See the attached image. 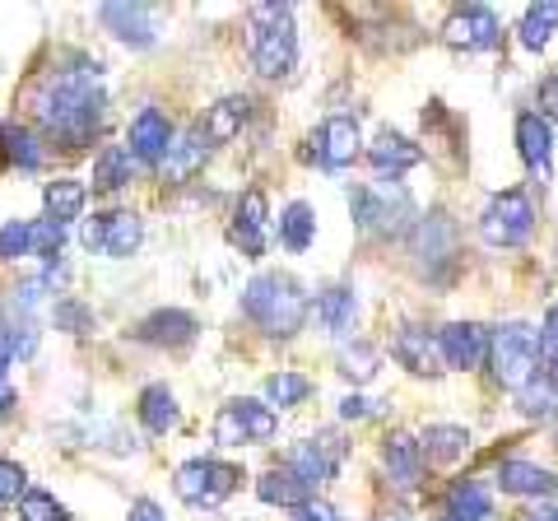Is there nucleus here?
<instances>
[{"instance_id":"nucleus-1","label":"nucleus","mask_w":558,"mask_h":521,"mask_svg":"<svg viewBox=\"0 0 558 521\" xmlns=\"http://www.w3.org/2000/svg\"><path fill=\"white\" fill-rule=\"evenodd\" d=\"M102 108H108V94H102V65L98 61H70L61 71H51L38 84V98H33L38 126L61 149L89 145L102 126Z\"/></svg>"},{"instance_id":"nucleus-2","label":"nucleus","mask_w":558,"mask_h":521,"mask_svg":"<svg viewBox=\"0 0 558 521\" xmlns=\"http://www.w3.org/2000/svg\"><path fill=\"white\" fill-rule=\"evenodd\" d=\"M242 312L247 322H256L266 336H299V326L307 322V293L299 280L289 275H256V280L242 289Z\"/></svg>"},{"instance_id":"nucleus-3","label":"nucleus","mask_w":558,"mask_h":521,"mask_svg":"<svg viewBox=\"0 0 558 521\" xmlns=\"http://www.w3.org/2000/svg\"><path fill=\"white\" fill-rule=\"evenodd\" d=\"M299 61V33H293V5H252V65L256 75L279 80Z\"/></svg>"},{"instance_id":"nucleus-4","label":"nucleus","mask_w":558,"mask_h":521,"mask_svg":"<svg viewBox=\"0 0 558 521\" xmlns=\"http://www.w3.org/2000/svg\"><path fill=\"white\" fill-rule=\"evenodd\" d=\"M349 210H354V223L363 233H400L410 219V196L400 182H373V186H354L349 191Z\"/></svg>"},{"instance_id":"nucleus-5","label":"nucleus","mask_w":558,"mask_h":521,"mask_svg":"<svg viewBox=\"0 0 558 521\" xmlns=\"http://www.w3.org/2000/svg\"><path fill=\"white\" fill-rule=\"evenodd\" d=\"M488 359H494V377L502 387L521 391L535 377L539 363V331H531L526 322H508L494 331V344H488Z\"/></svg>"},{"instance_id":"nucleus-6","label":"nucleus","mask_w":558,"mask_h":521,"mask_svg":"<svg viewBox=\"0 0 558 521\" xmlns=\"http://www.w3.org/2000/svg\"><path fill=\"white\" fill-rule=\"evenodd\" d=\"M238 480H242L238 465L196 457V461H186L178 471V498L191 502V508H219V502L238 489Z\"/></svg>"},{"instance_id":"nucleus-7","label":"nucleus","mask_w":558,"mask_h":521,"mask_svg":"<svg viewBox=\"0 0 558 521\" xmlns=\"http://www.w3.org/2000/svg\"><path fill=\"white\" fill-rule=\"evenodd\" d=\"M535 229V210L521 191H502V196L488 201V210L480 219V233L488 247H521Z\"/></svg>"},{"instance_id":"nucleus-8","label":"nucleus","mask_w":558,"mask_h":521,"mask_svg":"<svg viewBox=\"0 0 558 521\" xmlns=\"http://www.w3.org/2000/svg\"><path fill=\"white\" fill-rule=\"evenodd\" d=\"M140 238H145V229H140V219L131 210H112V215H94V219H84V229H80V242L89 252H102V256H112V260H126L135 247H140Z\"/></svg>"},{"instance_id":"nucleus-9","label":"nucleus","mask_w":558,"mask_h":521,"mask_svg":"<svg viewBox=\"0 0 558 521\" xmlns=\"http://www.w3.org/2000/svg\"><path fill=\"white\" fill-rule=\"evenodd\" d=\"M447 43L451 47H461V51H494L498 47V38H502V28H498V20H494V10H484V5H465V10H457L447 20Z\"/></svg>"},{"instance_id":"nucleus-10","label":"nucleus","mask_w":558,"mask_h":521,"mask_svg":"<svg viewBox=\"0 0 558 521\" xmlns=\"http://www.w3.org/2000/svg\"><path fill=\"white\" fill-rule=\"evenodd\" d=\"M340 457H344V447H340V438H312V443H299L289 451V471L299 475L307 489H317V484H326L330 475H336V465H340Z\"/></svg>"},{"instance_id":"nucleus-11","label":"nucleus","mask_w":558,"mask_h":521,"mask_svg":"<svg viewBox=\"0 0 558 521\" xmlns=\"http://www.w3.org/2000/svg\"><path fill=\"white\" fill-rule=\"evenodd\" d=\"M322 168H349L359 159V121L354 117H326L322 131L312 135Z\"/></svg>"},{"instance_id":"nucleus-12","label":"nucleus","mask_w":558,"mask_h":521,"mask_svg":"<svg viewBox=\"0 0 558 521\" xmlns=\"http://www.w3.org/2000/svg\"><path fill=\"white\" fill-rule=\"evenodd\" d=\"M98 20L126 47H154V38H159V14L149 5H102Z\"/></svg>"},{"instance_id":"nucleus-13","label":"nucleus","mask_w":558,"mask_h":521,"mask_svg":"<svg viewBox=\"0 0 558 521\" xmlns=\"http://www.w3.org/2000/svg\"><path fill=\"white\" fill-rule=\"evenodd\" d=\"M266 223H270L266 196H260V191H247V196L238 201L233 223H229L233 247H242V256H260V252H266Z\"/></svg>"},{"instance_id":"nucleus-14","label":"nucleus","mask_w":558,"mask_h":521,"mask_svg":"<svg viewBox=\"0 0 558 521\" xmlns=\"http://www.w3.org/2000/svg\"><path fill=\"white\" fill-rule=\"evenodd\" d=\"M172 141H178V131L168 126V117L159 108H145L131 121V154L140 163H163Z\"/></svg>"},{"instance_id":"nucleus-15","label":"nucleus","mask_w":558,"mask_h":521,"mask_svg":"<svg viewBox=\"0 0 558 521\" xmlns=\"http://www.w3.org/2000/svg\"><path fill=\"white\" fill-rule=\"evenodd\" d=\"M517 145H521V159L535 172L539 182H549V168H554V131L539 112H521L517 117Z\"/></svg>"},{"instance_id":"nucleus-16","label":"nucleus","mask_w":558,"mask_h":521,"mask_svg":"<svg viewBox=\"0 0 558 521\" xmlns=\"http://www.w3.org/2000/svg\"><path fill=\"white\" fill-rule=\"evenodd\" d=\"M438 350H442V363L447 368H480L484 354H488V336L480 331V326L470 322H457V326H442L438 331Z\"/></svg>"},{"instance_id":"nucleus-17","label":"nucleus","mask_w":558,"mask_h":521,"mask_svg":"<svg viewBox=\"0 0 558 521\" xmlns=\"http://www.w3.org/2000/svg\"><path fill=\"white\" fill-rule=\"evenodd\" d=\"M205 154H209L205 126H191V131H182L178 141H172V149H168V159L159 163V172H163L168 182H186V178H196V172H201Z\"/></svg>"},{"instance_id":"nucleus-18","label":"nucleus","mask_w":558,"mask_h":521,"mask_svg":"<svg viewBox=\"0 0 558 521\" xmlns=\"http://www.w3.org/2000/svg\"><path fill=\"white\" fill-rule=\"evenodd\" d=\"M498 484H502V494H517V498H549L558 489L554 471L531 465V461H502L498 465Z\"/></svg>"},{"instance_id":"nucleus-19","label":"nucleus","mask_w":558,"mask_h":521,"mask_svg":"<svg viewBox=\"0 0 558 521\" xmlns=\"http://www.w3.org/2000/svg\"><path fill=\"white\" fill-rule=\"evenodd\" d=\"M391 354L405 363L410 373H442V350H438V340H433L428 331H418V326H405V331L396 336Z\"/></svg>"},{"instance_id":"nucleus-20","label":"nucleus","mask_w":558,"mask_h":521,"mask_svg":"<svg viewBox=\"0 0 558 521\" xmlns=\"http://www.w3.org/2000/svg\"><path fill=\"white\" fill-rule=\"evenodd\" d=\"M140 340L145 344H191L196 340V317H191V312H178V307L154 312L149 322H140Z\"/></svg>"},{"instance_id":"nucleus-21","label":"nucleus","mask_w":558,"mask_h":521,"mask_svg":"<svg viewBox=\"0 0 558 521\" xmlns=\"http://www.w3.org/2000/svg\"><path fill=\"white\" fill-rule=\"evenodd\" d=\"M0 163H10V168H43V145H38V135H33L28 126H14V121H0Z\"/></svg>"},{"instance_id":"nucleus-22","label":"nucleus","mask_w":558,"mask_h":521,"mask_svg":"<svg viewBox=\"0 0 558 521\" xmlns=\"http://www.w3.org/2000/svg\"><path fill=\"white\" fill-rule=\"evenodd\" d=\"M140 424H145L154 438H163V433H172L182 424V410H178V396H172L168 387H145L140 391Z\"/></svg>"},{"instance_id":"nucleus-23","label":"nucleus","mask_w":558,"mask_h":521,"mask_svg":"<svg viewBox=\"0 0 558 521\" xmlns=\"http://www.w3.org/2000/svg\"><path fill=\"white\" fill-rule=\"evenodd\" d=\"M256 494H260V502H275V508H299V512L312 502V489L289 471V465H284V471H266V475H260Z\"/></svg>"},{"instance_id":"nucleus-24","label":"nucleus","mask_w":558,"mask_h":521,"mask_svg":"<svg viewBox=\"0 0 558 521\" xmlns=\"http://www.w3.org/2000/svg\"><path fill=\"white\" fill-rule=\"evenodd\" d=\"M368 159H373L377 172H391V178H396V172L424 163V149H418L414 141H405V135H396V131H381L377 145L368 149Z\"/></svg>"},{"instance_id":"nucleus-25","label":"nucleus","mask_w":558,"mask_h":521,"mask_svg":"<svg viewBox=\"0 0 558 521\" xmlns=\"http://www.w3.org/2000/svg\"><path fill=\"white\" fill-rule=\"evenodd\" d=\"M387 471H391V480L400 484V489H414V484L424 480V447H418L414 438H405V433L387 438Z\"/></svg>"},{"instance_id":"nucleus-26","label":"nucleus","mask_w":558,"mask_h":521,"mask_svg":"<svg viewBox=\"0 0 558 521\" xmlns=\"http://www.w3.org/2000/svg\"><path fill=\"white\" fill-rule=\"evenodd\" d=\"M84 201H89V191H84V182H75V178H57V182H47V191H43L47 219L61 223V229L70 219L84 215Z\"/></svg>"},{"instance_id":"nucleus-27","label":"nucleus","mask_w":558,"mask_h":521,"mask_svg":"<svg viewBox=\"0 0 558 521\" xmlns=\"http://www.w3.org/2000/svg\"><path fill=\"white\" fill-rule=\"evenodd\" d=\"M359 317V293L354 289H326L317 293V322L326 326L330 336H344Z\"/></svg>"},{"instance_id":"nucleus-28","label":"nucleus","mask_w":558,"mask_h":521,"mask_svg":"<svg viewBox=\"0 0 558 521\" xmlns=\"http://www.w3.org/2000/svg\"><path fill=\"white\" fill-rule=\"evenodd\" d=\"M131 172H135V154L131 145H108L94 159V186L98 191H121L131 182Z\"/></svg>"},{"instance_id":"nucleus-29","label":"nucleus","mask_w":558,"mask_h":521,"mask_svg":"<svg viewBox=\"0 0 558 521\" xmlns=\"http://www.w3.org/2000/svg\"><path fill=\"white\" fill-rule=\"evenodd\" d=\"M312 238H317V215H312V205H303V201L284 205V215H279V242H284L289 252H307Z\"/></svg>"},{"instance_id":"nucleus-30","label":"nucleus","mask_w":558,"mask_h":521,"mask_svg":"<svg viewBox=\"0 0 558 521\" xmlns=\"http://www.w3.org/2000/svg\"><path fill=\"white\" fill-rule=\"evenodd\" d=\"M247 112H252V98H223V102H215L209 117H205V135L215 145L233 141V135L242 131V121H247Z\"/></svg>"},{"instance_id":"nucleus-31","label":"nucleus","mask_w":558,"mask_h":521,"mask_svg":"<svg viewBox=\"0 0 558 521\" xmlns=\"http://www.w3.org/2000/svg\"><path fill=\"white\" fill-rule=\"evenodd\" d=\"M488 512H494V502H488V494L480 489L475 480L451 484V494H447V521H484Z\"/></svg>"},{"instance_id":"nucleus-32","label":"nucleus","mask_w":558,"mask_h":521,"mask_svg":"<svg viewBox=\"0 0 558 521\" xmlns=\"http://www.w3.org/2000/svg\"><path fill=\"white\" fill-rule=\"evenodd\" d=\"M229 410L238 414V424H242V438H247V443H270V438H275L279 420H275V410H270V405L247 401V396H242V401H233Z\"/></svg>"},{"instance_id":"nucleus-33","label":"nucleus","mask_w":558,"mask_h":521,"mask_svg":"<svg viewBox=\"0 0 558 521\" xmlns=\"http://www.w3.org/2000/svg\"><path fill=\"white\" fill-rule=\"evenodd\" d=\"M428 451V461H457V457H465V447H470V433L465 428H457V424H433L428 433H424V443H418Z\"/></svg>"},{"instance_id":"nucleus-34","label":"nucleus","mask_w":558,"mask_h":521,"mask_svg":"<svg viewBox=\"0 0 558 521\" xmlns=\"http://www.w3.org/2000/svg\"><path fill=\"white\" fill-rule=\"evenodd\" d=\"M554 24H558V5L545 0V5H531L526 20H521V47L526 51H545L554 38Z\"/></svg>"},{"instance_id":"nucleus-35","label":"nucleus","mask_w":558,"mask_h":521,"mask_svg":"<svg viewBox=\"0 0 558 521\" xmlns=\"http://www.w3.org/2000/svg\"><path fill=\"white\" fill-rule=\"evenodd\" d=\"M20 521H70V512L47 489H28L20 498Z\"/></svg>"},{"instance_id":"nucleus-36","label":"nucleus","mask_w":558,"mask_h":521,"mask_svg":"<svg viewBox=\"0 0 558 521\" xmlns=\"http://www.w3.org/2000/svg\"><path fill=\"white\" fill-rule=\"evenodd\" d=\"M312 391V381L307 377H299V373H275L270 381H266V396H270V405H299L303 396Z\"/></svg>"},{"instance_id":"nucleus-37","label":"nucleus","mask_w":558,"mask_h":521,"mask_svg":"<svg viewBox=\"0 0 558 521\" xmlns=\"http://www.w3.org/2000/svg\"><path fill=\"white\" fill-rule=\"evenodd\" d=\"M0 256H5V260L33 256V223L28 219H10L5 229H0Z\"/></svg>"},{"instance_id":"nucleus-38","label":"nucleus","mask_w":558,"mask_h":521,"mask_svg":"<svg viewBox=\"0 0 558 521\" xmlns=\"http://www.w3.org/2000/svg\"><path fill=\"white\" fill-rule=\"evenodd\" d=\"M61 242H65V229H61V223H51V219H38V223H33V256H43L47 266L61 256Z\"/></svg>"},{"instance_id":"nucleus-39","label":"nucleus","mask_w":558,"mask_h":521,"mask_svg":"<svg viewBox=\"0 0 558 521\" xmlns=\"http://www.w3.org/2000/svg\"><path fill=\"white\" fill-rule=\"evenodd\" d=\"M340 373L354 377V381H368V377L377 373V354L368 350V344H354V350L340 354Z\"/></svg>"},{"instance_id":"nucleus-40","label":"nucleus","mask_w":558,"mask_h":521,"mask_svg":"<svg viewBox=\"0 0 558 521\" xmlns=\"http://www.w3.org/2000/svg\"><path fill=\"white\" fill-rule=\"evenodd\" d=\"M24 494H28V475H24V465L0 461V508H5V502H20Z\"/></svg>"},{"instance_id":"nucleus-41","label":"nucleus","mask_w":558,"mask_h":521,"mask_svg":"<svg viewBox=\"0 0 558 521\" xmlns=\"http://www.w3.org/2000/svg\"><path fill=\"white\" fill-rule=\"evenodd\" d=\"M539 117H545V121H558V75H545V80H539Z\"/></svg>"},{"instance_id":"nucleus-42","label":"nucleus","mask_w":558,"mask_h":521,"mask_svg":"<svg viewBox=\"0 0 558 521\" xmlns=\"http://www.w3.org/2000/svg\"><path fill=\"white\" fill-rule=\"evenodd\" d=\"M539 350L549 359H558V303L545 312V326H539Z\"/></svg>"},{"instance_id":"nucleus-43","label":"nucleus","mask_w":558,"mask_h":521,"mask_svg":"<svg viewBox=\"0 0 558 521\" xmlns=\"http://www.w3.org/2000/svg\"><path fill=\"white\" fill-rule=\"evenodd\" d=\"M340 414H344V420H368V401H363V396H344Z\"/></svg>"},{"instance_id":"nucleus-44","label":"nucleus","mask_w":558,"mask_h":521,"mask_svg":"<svg viewBox=\"0 0 558 521\" xmlns=\"http://www.w3.org/2000/svg\"><path fill=\"white\" fill-rule=\"evenodd\" d=\"M126 521H163V512L154 508V502H135V508H131V517H126Z\"/></svg>"},{"instance_id":"nucleus-45","label":"nucleus","mask_w":558,"mask_h":521,"mask_svg":"<svg viewBox=\"0 0 558 521\" xmlns=\"http://www.w3.org/2000/svg\"><path fill=\"white\" fill-rule=\"evenodd\" d=\"M293 521H330V508H326V502H307V508L293 517Z\"/></svg>"},{"instance_id":"nucleus-46","label":"nucleus","mask_w":558,"mask_h":521,"mask_svg":"<svg viewBox=\"0 0 558 521\" xmlns=\"http://www.w3.org/2000/svg\"><path fill=\"white\" fill-rule=\"evenodd\" d=\"M14 410V387H10V377H0V420Z\"/></svg>"},{"instance_id":"nucleus-47","label":"nucleus","mask_w":558,"mask_h":521,"mask_svg":"<svg viewBox=\"0 0 558 521\" xmlns=\"http://www.w3.org/2000/svg\"><path fill=\"white\" fill-rule=\"evenodd\" d=\"M10 359H14V344L5 331H0V377H10Z\"/></svg>"},{"instance_id":"nucleus-48","label":"nucleus","mask_w":558,"mask_h":521,"mask_svg":"<svg viewBox=\"0 0 558 521\" xmlns=\"http://www.w3.org/2000/svg\"><path fill=\"white\" fill-rule=\"evenodd\" d=\"M545 377H549V387L558 391V359H549V368H545Z\"/></svg>"},{"instance_id":"nucleus-49","label":"nucleus","mask_w":558,"mask_h":521,"mask_svg":"<svg viewBox=\"0 0 558 521\" xmlns=\"http://www.w3.org/2000/svg\"><path fill=\"white\" fill-rule=\"evenodd\" d=\"M377 521H405V517H377Z\"/></svg>"},{"instance_id":"nucleus-50","label":"nucleus","mask_w":558,"mask_h":521,"mask_svg":"<svg viewBox=\"0 0 558 521\" xmlns=\"http://www.w3.org/2000/svg\"><path fill=\"white\" fill-rule=\"evenodd\" d=\"M554 521H558V512H554Z\"/></svg>"}]
</instances>
